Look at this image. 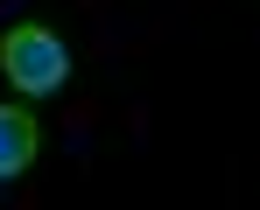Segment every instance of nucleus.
I'll return each instance as SVG.
<instances>
[{"label":"nucleus","mask_w":260,"mask_h":210,"mask_svg":"<svg viewBox=\"0 0 260 210\" xmlns=\"http://www.w3.org/2000/svg\"><path fill=\"white\" fill-rule=\"evenodd\" d=\"M0 70H7V84H14L21 98H56V91L71 84V49H63L56 28L21 21V28L0 35Z\"/></svg>","instance_id":"nucleus-1"},{"label":"nucleus","mask_w":260,"mask_h":210,"mask_svg":"<svg viewBox=\"0 0 260 210\" xmlns=\"http://www.w3.org/2000/svg\"><path fill=\"white\" fill-rule=\"evenodd\" d=\"M43 154V126L28 105H0V182H14V175H28Z\"/></svg>","instance_id":"nucleus-2"}]
</instances>
